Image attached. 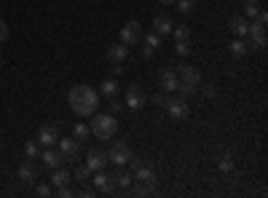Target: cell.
Instances as JSON below:
<instances>
[{"label":"cell","mask_w":268,"mask_h":198,"mask_svg":"<svg viewBox=\"0 0 268 198\" xmlns=\"http://www.w3.org/2000/svg\"><path fill=\"white\" fill-rule=\"evenodd\" d=\"M67 105L75 115H94L99 107V91H94L91 86H73L67 94Z\"/></svg>","instance_id":"1"},{"label":"cell","mask_w":268,"mask_h":198,"mask_svg":"<svg viewBox=\"0 0 268 198\" xmlns=\"http://www.w3.org/2000/svg\"><path fill=\"white\" fill-rule=\"evenodd\" d=\"M89 129H91L94 137H99V139H113L115 134H118V121H115L113 113H102V115L94 113Z\"/></svg>","instance_id":"2"},{"label":"cell","mask_w":268,"mask_h":198,"mask_svg":"<svg viewBox=\"0 0 268 198\" xmlns=\"http://www.w3.org/2000/svg\"><path fill=\"white\" fill-rule=\"evenodd\" d=\"M59 145V155L65 158L67 163H75L78 155H81V142H78L75 137H65V139H57Z\"/></svg>","instance_id":"3"},{"label":"cell","mask_w":268,"mask_h":198,"mask_svg":"<svg viewBox=\"0 0 268 198\" xmlns=\"http://www.w3.org/2000/svg\"><path fill=\"white\" fill-rule=\"evenodd\" d=\"M129 158H131V150H129L126 142H115V145L107 150V161L115 163V166H126V163H129Z\"/></svg>","instance_id":"4"},{"label":"cell","mask_w":268,"mask_h":198,"mask_svg":"<svg viewBox=\"0 0 268 198\" xmlns=\"http://www.w3.org/2000/svg\"><path fill=\"white\" fill-rule=\"evenodd\" d=\"M140 41H143V25H140V22H126V25L121 27V43L134 46Z\"/></svg>","instance_id":"5"},{"label":"cell","mask_w":268,"mask_h":198,"mask_svg":"<svg viewBox=\"0 0 268 198\" xmlns=\"http://www.w3.org/2000/svg\"><path fill=\"white\" fill-rule=\"evenodd\" d=\"M94 187H97V193L102 195H110L115 190V182H113V174H107L105 169H99V171H94Z\"/></svg>","instance_id":"6"},{"label":"cell","mask_w":268,"mask_h":198,"mask_svg":"<svg viewBox=\"0 0 268 198\" xmlns=\"http://www.w3.org/2000/svg\"><path fill=\"white\" fill-rule=\"evenodd\" d=\"M177 81H180V83H188V86H199V83H201V70L193 67V65L177 67Z\"/></svg>","instance_id":"7"},{"label":"cell","mask_w":268,"mask_h":198,"mask_svg":"<svg viewBox=\"0 0 268 198\" xmlns=\"http://www.w3.org/2000/svg\"><path fill=\"white\" fill-rule=\"evenodd\" d=\"M145 99H148V97H145V91L140 89L137 83L126 89V107H129V110H134V113H137V110L145 105Z\"/></svg>","instance_id":"8"},{"label":"cell","mask_w":268,"mask_h":198,"mask_svg":"<svg viewBox=\"0 0 268 198\" xmlns=\"http://www.w3.org/2000/svg\"><path fill=\"white\" fill-rule=\"evenodd\" d=\"M247 41H249V46H252V51L255 49H265V25H249V30H247Z\"/></svg>","instance_id":"9"},{"label":"cell","mask_w":268,"mask_h":198,"mask_svg":"<svg viewBox=\"0 0 268 198\" xmlns=\"http://www.w3.org/2000/svg\"><path fill=\"white\" fill-rule=\"evenodd\" d=\"M131 182H137V185H143V187H156V171L151 169V166H140V169H134V177Z\"/></svg>","instance_id":"10"},{"label":"cell","mask_w":268,"mask_h":198,"mask_svg":"<svg viewBox=\"0 0 268 198\" xmlns=\"http://www.w3.org/2000/svg\"><path fill=\"white\" fill-rule=\"evenodd\" d=\"M57 139H59V129H57V126L46 123V126H41V129H38V145L54 147V145H57Z\"/></svg>","instance_id":"11"},{"label":"cell","mask_w":268,"mask_h":198,"mask_svg":"<svg viewBox=\"0 0 268 198\" xmlns=\"http://www.w3.org/2000/svg\"><path fill=\"white\" fill-rule=\"evenodd\" d=\"M167 113L172 121H185L188 118V102L180 97V99H169L167 102Z\"/></svg>","instance_id":"12"},{"label":"cell","mask_w":268,"mask_h":198,"mask_svg":"<svg viewBox=\"0 0 268 198\" xmlns=\"http://www.w3.org/2000/svg\"><path fill=\"white\" fill-rule=\"evenodd\" d=\"M159 83L164 86V91H167V94H172V91H175L177 89V70L175 67H164L161 70V73H159Z\"/></svg>","instance_id":"13"},{"label":"cell","mask_w":268,"mask_h":198,"mask_svg":"<svg viewBox=\"0 0 268 198\" xmlns=\"http://www.w3.org/2000/svg\"><path fill=\"white\" fill-rule=\"evenodd\" d=\"M110 161H107V153H102V150H89V155H86V166H89L91 171H99L105 169Z\"/></svg>","instance_id":"14"},{"label":"cell","mask_w":268,"mask_h":198,"mask_svg":"<svg viewBox=\"0 0 268 198\" xmlns=\"http://www.w3.org/2000/svg\"><path fill=\"white\" fill-rule=\"evenodd\" d=\"M228 30L233 33V38H247V30H249L247 17H231L228 19Z\"/></svg>","instance_id":"15"},{"label":"cell","mask_w":268,"mask_h":198,"mask_svg":"<svg viewBox=\"0 0 268 198\" xmlns=\"http://www.w3.org/2000/svg\"><path fill=\"white\" fill-rule=\"evenodd\" d=\"M105 57H107L110 62H123L126 57H129V46H126V43H113V46H107Z\"/></svg>","instance_id":"16"},{"label":"cell","mask_w":268,"mask_h":198,"mask_svg":"<svg viewBox=\"0 0 268 198\" xmlns=\"http://www.w3.org/2000/svg\"><path fill=\"white\" fill-rule=\"evenodd\" d=\"M228 51H231V57H233V59H241V57H247V54L252 51V46H249L247 38H236Z\"/></svg>","instance_id":"17"},{"label":"cell","mask_w":268,"mask_h":198,"mask_svg":"<svg viewBox=\"0 0 268 198\" xmlns=\"http://www.w3.org/2000/svg\"><path fill=\"white\" fill-rule=\"evenodd\" d=\"M172 27H175V25H172V19L167 17V14H159V17L153 19V33L156 35H169Z\"/></svg>","instance_id":"18"},{"label":"cell","mask_w":268,"mask_h":198,"mask_svg":"<svg viewBox=\"0 0 268 198\" xmlns=\"http://www.w3.org/2000/svg\"><path fill=\"white\" fill-rule=\"evenodd\" d=\"M41 158H43V166H46V169H51V171H54V169H59V166L65 163V158H62V155L57 153V150H51V147L46 150V153H43Z\"/></svg>","instance_id":"19"},{"label":"cell","mask_w":268,"mask_h":198,"mask_svg":"<svg viewBox=\"0 0 268 198\" xmlns=\"http://www.w3.org/2000/svg\"><path fill=\"white\" fill-rule=\"evenodd\" d=\"M99 94H102V97H107V99H113V97H118V94H121V83H118L115 78H110V81H102Z\"/></svg>","instance_id":"20"},{"label":"cell","mask_w":268,"mask_h":198,"mask_svg":"<svg viewBox=\"0 0 268 198\" xmlns=\"http://www.w3.org/2000/svg\"><path fill=\"white\" fill-rule=\"evenodd\" d=\"M35 177H38V171H35V163L33 161H25V163L19 166V179L22 182H33Z\"/></svg>","instance_id":"21"},{"label":"cell","mask_w":268,"mask_h":198,"mask_svg":"<svg viewBox=\"0 0 268 198\" xmlns=\"http://www.w3.org/2000/svg\"><path fill=\"white\" fill-rule=\"evenodd\" d=\"M70 179H73V177H70V174L65 171V169H62V166H59V169H54V174H51V187H62V185H70Z\"/></svg>","instance_id":"22"},{"label":"cell","mask_w":268,"mask_h":198,"mask_svg":"<svg viewBox=\"0 0 268 198\" xmlns=\"http://www.w3.org/2000/svg\"><path fill=\"white\" fill-rule=\"evenodd\" d=\"M113 182H115V187H129L131 185V174L123 171V166H118V171L113 174Z\"/></svg>","instance_id":"23"},{"label":"cell","mask_w":268,"mask_h":198,"mask_svg":"<svg viewBox=\"0 0 268 198\" xmlns=\"http://www.w3.org/2000/svg\"><path fill=\"white\" fill-rule=\"evenodd\" d=\"M263 9V6H260V0H247V3H244V17L247 19H255V14Z\"/></svg>","instance_id":"24"},{"label":"cell","mask_w":268,"mask_h":198,"mask_svg":"<svg viewBox=\"0 0 268 198\" xmlns=\"http://www.w3.org/2000/svg\"><path fill=\"white\" fill-rule=\"evenodd\" d=\"M73 134H75V139H78V142H83V139H89L91 129H89L86 123H75V126H73Z\"/></svg>","instance_id":"25"},{"label":"cell","mask_w":268,"mask_h":198,"mask_svg":"<svg viewBox=\"0 0 268 198\" xmlns=\"http://www.w3.org/2000/svg\"><path fill=\"white\" fill-rule=\"evenodd\" d=\"M91 177V169H89V166H81V163H78L75 166V174H73V179H78V182H86V179H89Z\"/></svg>","instance_id":"26"},{"label":"cell","mask_w":268,"mask_h":198,"mask_svg":"<svg viewBox=\"0 0 268 198\" xmlns=\"http://www.w3.org/2000/svg\"><path fill=\"white\" fill-rule=\"evenodd\" d=\"M217 166H220V171H233V158L231 155H220V161H217Z\"/></svg>","instance_id":"27"},{"label":"cell","mask_w":268,"mask_h":198,"mask_svg":"<svg viewBox=\"0 0 268 198\" xmlns=\"http://www.w3.org/2000/svg\"><path fill=\"white\" fill-rule=\"evenodd\" d=\"M177 94H180V97H193V94H196V86H188V83H177V89H175Z\"/></svg>","instance_id":"28"},{"label":"cell","mask_w":268,"mask_h":198,"mask_svg":"<svg viewBox=\"0 0 268 198\" xmlns=\"http://www.w3.org/2000/svg\"><path fill=\"white\" fill-rule=\"evenodd\" d=\"M175 51L180 54V57H185V54H191V41H177V43H175Z\"/></svg>","instance_id":"29"},{"label":"cell","mask_w":268,"mask_h":198,"mask_svg":"<svg viewBox=\"0 0 268 198\" xmlns=\"http://www.w3.org/2000/svg\"><path fill=\"white\" fill-rule=\"evenodd\" d=\"M145 43L151 46V49H156V51H159V46H161V35H156V33L145 35Z\"/></svg>","instance_id":"30"},{"label":"cell","mask_w":268,"mask_h":198,"mask_svg":"<svg viewBox=\"0 0 268 198\" xmlns=\"http://www.w3.org/2000/svg\"><path fill=\"white\" fill-rule=\"evenodd\" d=\"M172 33H175L177 41H188V27L185 25H177V27H172Z\"/></svg>","instance_id":"31"},{"label":"cell","mask_w":268,"mask_h":198,"mask_svg":"<svg viewBox=\"0 0 268 198\" xmlns=\"http://www.w3.org/2000/svg\"><path fill=\"white\" fill-rule=\"evenodd\" d=\"M177 11L191 14V11H193V0H177Z\"/></svg>","instance_id":"32"},{"label":"cell","mask_w":268,"mask_h":198,"mask_svg":"<svg viewBox=\"0 0 268 198\" xmlns=\"http://www.w3.org/2000/svg\"><path fill=\"white\" fill-rule=\"evenodd\" d=\"M25 153H27V158H35V155H38V142H35V139L25 145Z\"/></svg>","instance_id":"33"},{"label":"cell","mask_w":268,"mask_h":198,"mask_svg":"<svg viewBox=\"0 0 268 198\" xmlns=\"http://www.w3.org/2000/svg\"><path fill=\"white\" fill-rule=\"evenodd\" d=\"M151 99H153V102H156V105H159V107H167V102H169L172 97H167V94H153Z\"/></svg>","instance_id":"34"},{"label":"cell","mask_w":268,"mask_h":198,"mask_svg":"<svg viewBox=\"0 0 268 198\" xmlns=\"http://www.w3.org/2000/svg\"><path fill=\"white\" fill-rule=\"evenodd\" d=\"M215 94H217V89H215V86H212V83H207V86H204V89H201V97H207V99H212V97H215Z\"/></svg>","instance_id":"35"},{"label":"cell","mask_w":268,"mask_h":198,"mask_svg":"<svg viewBox=\"0 0 268 198\" xmlns=\"http://www.w3.org/2000/svg\"><path fill=\"white\" fill-rule=\"evenodd\" d=\"M54 193H57L59 198H70V195H73V190H70L67 185H62V187H54Z\"/></svg>","instance_id":"36"},{"label":"cell","mask_w":268,"mask_h":198,"mask_svg":"<svg viewBox=\"0 0 268 198\" xmlns=\"http://www.w3.org/2000/svg\"><path fill=\"white\" fill-rule=\"evenodd\" d=\"M3 41H9V25L0 19V43H3Z\"/></svg>","instance_id":"37"},{"label":"cell","mask_w":268,"mask_h":198,"mask_svg":"<svg viewBox=\"0 0 268 198\" xmlns=\"http://www.w3.org/2000/svg\"><path fill=\"white\" fill-rule=\"evenodd\" d=\"M110 75H113V78H121V75H123V67H121V62H113V70H110Z\"/></svg>","instance_id":"38"},{"label":"cell","mask_w":268,"mask_h":198,"mask_svg":"<svg viewBox=\"0 0 268 198\" xmlns=\"http://www.w3.org/2000/svg\"><path fill=\"white\" fill-rule=\"evenodd\" d=\"M51 193H54V187H49V185H38V195H41V198L51 195Z\"/></svg>","instance_id":"39"},{"label":"cell","mask_w":268,"mask_h":198,"mask_svg":"<svg viewBox=\"0 0 268 198\" xmlns=\"http://www.w3.org/2000/svg\"><path fill=\"white\" fill-rule=\"evenodd\" d=\"M78 195H83V198H91V195H97V187H81V193Z\"/></svg>","instance_id":"40"},{"label":"cell","mask_w":268,"mask_h":198,"mask_svg":"<svg viewBox=\"0 0 268 198\" xmlns=\"http://www.w3.org/2000/svg\"><path fill=\"white\" fill-rule=\"evenodd\" d=\"M123 110V102H118L115 97H113V105H110V113H121Z\"/></svg>","instance_id":"41"},{"label":"cell","mask_w":268,"mask_h":198,"mask_svg":"<svg viewBox=\"0 0 268 198\" xmlns=\"http://www.w3.org/2000/svg\"><path fill=\"white\" fill-rule=\"evenodd\" d=\"M129 166H131V169H140V166H143V161H140V158H129Z\"/></svg>","instance_id":"42"},{"label":"cell","mask_w":268,"mask_h":198,"mask_svg":"<svg viewBox=\"0 0 268 198\" xmlns=\"http://www.w3.org/2000/svg\"><path fill=\"white\" fill-rule=\"evenodd\" d=\"M0 73H3V57H0Z\"/></svg>","instance_id":"43"},{"label":"cell","mask_w":268,"mask_h":198,"mask_svg":"<svg viewBox=\"0 0 268 198\" xmlns=\"http://www.w3.org/2000/svg\"><path fill=\"white\" fill-rule=\"evenodd\" d=\"M161 3H167V6H169V3H175V0H161Z\"/></svg>","instance_id":"44"}]
</instances>
